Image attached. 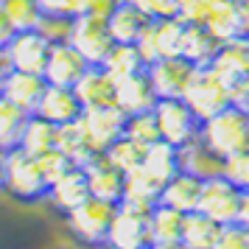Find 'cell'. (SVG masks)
Instances as JSON below:
<instances>
[{
	"instance_id": "9c48e42d",
	"label": "cell",
	"mask_w": 249,
	"mask_h": 249,
	"mask_svg": "<svg viewBox=\"0 0 249 249\" xmlns=\"http://www.w3.org/2000/svg\"><path fill=\"white\" fill-rule=\"evenodd\" d=\"M51 48H53V39L42 28H34V31H17L12 36V42L6 45V53H9V62L14 70L45 73Z\"/></svg>"
},
{
	"instance_id": "e575fe53",
	"label": "cell",
	"mask_w": 249,
	"mask_h": 249,
	"mask_svg": "<svg viewBox=\"0 0 249 249\" xmlns=\"http://www.w3.org/2000/svg\"><path fill=\"white\" fill-rule=\"evenodd\" d=\"M126 135L135 137L137 143H143V146H151V143L162 140L154 109H146V112H135V115H129V118H126Z\"/></svg>"
},
{
	"instance_id": "e0dca14e",
	"label": "cell",
	"mask_w": 249,
	"mask_h": 249,
	"mask_svg": "<svg viewBox=\"0 0 249 249\" xmlns=\"http://www.w3.org/2000/svg\"><path fill=\"white\" fill-rule=\"evenodd\" d=\"M157 98L160 95H157V90H154V84H151L148 70L135 73V76H129V79H124V81L115 84V104H118L126 115L154 109Z\"/></svg>"
},
{
	"instance_id": "8fae6325",
	"label": "cell",
	"mask_w": 249,
	"mask_h": 249,
	"mask_svg": "<svg viewBox=\"0 0 249 249\" xmlns=\"http://www.w3.org/2000/svg\"><path fill=\"white\" fill-rule=\"evenodd\" d=\"M185 25L179 17H168V20H151L148 28L140 36V53L146 56V62H157L162 56H179L182 48V34H185Z\"/></svg>"
},
{
	"instance_id": "7a4b0ae2",
	"label": "cell",
	"mask_w": 249,
	"mask_h": 249,
	"mask_svg": "<svg viewBox=\"0 0 249 249\" xmlns=\"http://www.w3.org/2000/svg\"><path fill=\"white\" fill-rule=\"evenodd\" d=\"M6 191L12 193L17 202L36 204L51 196V182L42 174L39 157L14 146L6 151Z\"/></svg>"
},
{
	"instance_id": "b9f144b4",
	"label": "cell",
	"mask_w": 249,
	"mask_h": 249,
	"mask_svg": "<svg viewBox=\"0 0 249 249\" xmlns=\"http://www.w3.org/2000/svg\"><path fill=\"white\" fill-rule=\"evenodd\" d=\"M14 34H17V31H14V25L9 23V17H6L3 6H0V48H6V45H9Z\"/></svg>"
},
{
	"instance_id": "603a6c76",
	"label": "cell",
	"mask_w": 249,
	"mask_h": 249,
	"mask_svg": "<svg viewBox=\"0 0 249 249\" xmlns=\"http://www.w3.org/2000/svg\"><path fill=\"white\" fill-rule=\"evenodd\" d=\"M48 199L56 204L62 213H70L73 207L84 204L87 199H90V179H87V171L81 168V165L70 168L59 182H53Z\"/></svg>"
},
{
	"instance_id": "d6a6232c",
	"label": "cell",
	"mask_w": 249,
	"mask_h": 249,
	"mask_svg": "<svg viewBox=\"0 0 249 249\" xmlns=\"http://www.w3.org/2000/svg\"><path fill=\"white\" fill-rule=\"evenodd\" d=\"M0 6L9 17V23L14 25V31H34L45 23V12L39 0H0Z\"/></svg>"
},
{
	"instance_id": "d6986e66",
	"label": "cell",
	"mask_w": 249,
	"mask_h": 249,
	"mask_svg": "<svg viewBox=\"0 0 249 249\" xmlns=\"http://www.w3.org/2000/svg\"><path fill=\"white\" fill-rule=\"evenodd\" d=\"M202 185H204V174L182 168L177 177H171V179L162 185L160 202L171 204V207H177V210H182V213H193V210H199Z\"/></svg>"
},
{
	"instance_id": "ac0fdd59",
	"label": "cell",
	"mask_w": 249,
	"mask_h": 249,
	"mask_svg": "<svg viewBox=\"0 0 249 249\" xmlns=\"http://www.w3.org/2000/svg\"><path fill=\"white\" fill-rule=\"evenodd\" d=\"M36 115H42L48 121H53L56 126L79 121L84 115V104L79 101V95L73 87H59V84H48L42 101L36 107Z\"/></svg>"
},
{
	"instance_id": "7402d4cb",
	"label": "cell",
	"mask_w": 249,
	"mask_h": 249,
	"mask_svg": "<svg viewBox=\"0 0 249 249\" xmlns=\"http://www.w3.org/2000/svg\"><path fill=\"white\" fill-rule=\"evenodd\" d=\"M151 17H148L140 6H135L132 0L129 3H118V9L109 17V31H112L115 42H126V45H137L143 31L148 28Z\"/></svg>"
},
{
	"instance_id": "83f0119b",
	"label": "cell",
	"mask_w": 249,
	"mask_h": 249,
	"mask_svg": "<svg viewBox=\"0 0 249 249\" xmlns=\"http://www.w3.org/2000/svg\"><path fill=\"white\" fill-rule=\"evenodd\" d=\"M104 70H107V73L115 79V84H118V81L129 79V76H135V73L148 70V62H146V56L140 53L137 45L115 42V48L109 51V56H107V62H104Z\"/></svg>"
},
{
	"instance_id": "2e32d148",
	"label": "cell",
	"mask_w": 249,
	"mask_h": 249,
	"mask_svg": "<svg viewBox=\"0 0 249 249\" xmlns=\"http://www.w3.org/2000/svg\"><path fill=\"white\" fill-rule=\"evenodd\" d=\"M210 68L215 70V76L224 81L230 90H235L238 84L249 76V39L221 42L215 56L210 59Z\"/></svg>"
},
{
	"instance_id": "c3c4849f",
	"label": "cell",
	"mask_w": 249,
	"mask_h": 249,
	"mask_svg": "<svg viewBox=\"0 0 249 249\" xmlns=\"http://www.w3.org/2000/svg\"><path fill=\"white\" fill-rule=\"evenodd\" d=\"M59 249H70V247H59Z\"/></svg>"
},
{
	"instance_id": "30bf717a",
	"label": "cell",
	"mask_w": 249,
	"mask_h": 249,
	"mask_svg": "<svg viewBox=\"0 0 249 249\" xmlns=\"http://www.w3.org/2000/svg\"><path fill=\"white\" fill-rule=\"evenodd\" d=\"M126 118H129V115H126L118 104L95 107V109H84L81 124H84V129H87V137H90L92 151L104 154L118 137H124L126 135Z\"/></svg>"
},
{
	"instance_id": "ab89813d",
	"label": "cell",
	"mask_w": 249,
	"mask_h": 249,
	"mask_svg": "<svg viewBox=\"0 0 249 249\" xmlns=\"http://www.w3.org/2000/svg\"><path fill=\"white\" fill-rule=\"evenodd\" d=\"M221 171H224L230 179H235L238 185H244V188H249V148L244 151V154H238V157H230L224 160V165H221Z\"/></svg>"
},
{
	"instance_id": "5b68a950",
	"label": "cell",
	"mask_w": 249,
	"mask_h": 249,
	"mask_svg": "<svg viewBox=\"0 0 249 249\" xmlns=\"http://www.w3.org/2000/svg\"><path fill=\"white\" fill-rule=\"evenodd\" d=\"M154 115L160 124V135L174 146H188L202 135L204 121L193 112V107L185 98H157Z\"/></svg>"
},
{
	"instance_id": "f546056e",
	"label": "cell",
	"mask_w": 249,
	"mask_h": 249,
	"mask_svg": "<svg viewBox=\"0 0 249 249\" xmlns=\"http://www.w3.org/2000/svg\"><path fill=\"white\" fill-rule=\"evenodd\" d=\"M160 196H162V185H160V182L154 179L143 165L126 174V193H124V199L140 204V207H146V210H154V207L160 204Z\"/></svg>"
},
{
	"instance_id": "cb8c5ba5",
	"label": "cell",
	"mask_w": 249,
	"mask_h": 249,
	"mask_svg": "<svg viewBox=\"0 0 249 249\" xmlns=\"http://www.w3.org/2000/svg\"><path fill=\"white\" fill-rule=\"evenodd\" d=\"M221 230H224L221 221L204 215L202 210H193V213H185V227H182L179 241L188 249H215Z\"/></svg>"
},
{
	"instance_id": "4316f807",
	"label": "cell",
	"mask_w": 249,
	"mask_h": 249,
	"mask_svg": "<svg viewBox=\"0 0 249 249\" xmlns=\"http://www.w3.org/2000/svg\"><path fill=\"white\" fill-rule=\"evenodd\" d=\"M56 135H59V126L34 112L28 118V124H25L17 146L23 148V151H28V154H34V157H42V154L56 148Z\"/></svg>"
},
{
	"instance_id": "277c9868",
	"label": "cell",
	"mask_w": 249,
	"mask_h": 249,
	"mask_svg": "<svg viewBox=\"0 0 249 249\" xmlns=\"http://www.w3.org/2000/svg\"><path fill=\"white\" fill-rule=\"evenodd\" d=\"M244 185L230 179L224 171H213L204 177L202 196H199V210L221 224H235L241 213V199H244Z\"/></svg>"
},
{
	"instance_id": "bcb514c9",
	"label": "cell",
	"mask_w": 249,
	"mask_h": 249,
	"mask_svg": "<svg viewBox=\"0 0 249 249\" xmlns=\"http://www.w3.org/2000/svg\"><path fill=\"white\" fill-rule=\"evenodd\" d=\"M0 191H6V148H0Z\"/></svg>"
},
{
	"instance_id": "3957f363",
	"label": "cell",
	"mask_w": 249,
	"mask_h": 249,
	"mask_svg": "<svg viewBox=\"0 0 249 249\" xmlns=\"http://www.w3.org/2000/svg\"><path fill=\"white\" fill-rule=\"evenodd\" d=\"M115 210H118V204L90 196L84 204H79L70 213H65V218H68L70 232L79 238L84 247L107 249L109 247V230H112Z\"/></svg>"
},
{
	"instance_id": "7c38bea8",
	"label": "cell",
	"mask_w": 249,
	"mask_h": 249,
	"mask_svg": "<svg viewBox=\"0 0 249 249\" xmlns=\"http://www.w3.org/2000/svg\"><path fill=\"white\" fill-rule=\"evenodd\" d=\"M90 70V62L81 56V51L68 39H56L51 48V56L45 65V81L59 84V87H76L79 79Z\"/></svg>"
},
{
	"instance_id": "4fadbf2b",
	"label": "cell",
	"mask_w": 249,
	"mask_h": 249,
	"mask_svg": "<svg viewBox=\"0 0 249 249\" xmlns=\"http://www.w3.org/2000/svg\"><path fill=\"white\" fill-rule=\"evenodd\" d=\"M196 65L185 56H162L148 65V76L160 98H179L185 95V87L191 81Z\"/></svg>"
},
{
	"instance_id": "6da1fadb",
	"label": "cell",
	"mask_w": 249,
	"mask_h": 249,
	"mask_svg": "<svg viewBox=\"0 0 249 249\" xmlns=\"http://www.w3.org/2000/svg\"><path fill=\"white\" fill-rule=\"evenodd\" d=\"M199 140L215 160H230L238 157L249 148V109L230 104L213 118H207L202 126Z\"/></svg>"
},
{
	"instance_id": "ffe728a7",
	"label": "cell",
	"mask_w": 249,
	"mask_h": 249,
	"mask_svg": "<svg viewBox=\"0 0 249 249\" xmlns=\"http://www.w3.org/2000/svg\"><path fill=\"white\" fill-rule=\"evenodd\" d=\"M45 90H48L45 76L42 73H25V70H12L6 84H3V95L12 98L17 107H23L25 112H36Z\"/></svg>"
},
{
	"instance_id": "1f68e13d",
	"label": "cell",
	"mask_w": 249,
	"mask_h": 249,
	"mask_svg": "<svg viewBox=\"0 0 249 249\" xmlns=\"http://www.w3.org/2000/svg\"><path fill=\"white\" fill-rule=\"evenodd\" d=\"M182 227H185V213L171 207V204L160 202L151 210V241L154 244H171L182 238Z\"/></svg>"
},
{
	"instance_id": "7bdbcfd3",
	"label": "cell",
	"mask_w": 249,
	"mask_h": 249,
	"mask_svg": "<svg viewBox=\"0 0 249 249\" xmlns=\"http://www.w3.org/2000/svg\"><path fill=\"white\" fill-rule=\"evenodd\" d=\"M232 104H238V107H247V109H249V76L238 84L235 90H232Z\"/></svg>"
},
{
	"instance_id": "9a60e30c",
	"label": "cell",
	"mask_w": 249,
	"mask_h": 249,
	"mask_svg": "<svg viewBox=\"0 0 249 249\" xmlns=\"http://www.w3.org/2000/svg\"><path fill=\"white\" fill-rule=\"evenodd\" d=\"M87 171V179H90V196L104 199V202L121 204L126 193V174L121 168H115L107 154H95V157L81 165Z\"/></svg>"
},
{
	"instance_id": "4dcf8cb0",
	"label": "cell",
	"mask_w": 249,
	"mask_h": 249,
	"mask_svg": "<svg viewBox=\"0 0 249 249\" xmlns=\"http://www.w3.org/2000/svg\"><path fill=\"white\" fill-rule=\"evenodd\" d=\"M34 112H25L23 107H17L12 98H6L0 92V148H14L20 143V135H23L28 118Z\"/></svg>"
},
{
	"instance_id": "f907efd6",
	"label": "cell",
	"mask_w": 249,
	"mask_h": 249,
	"mask_svg": "<svg viewBox=\"0 0 249 249\" xmlns=\"http://www.w3.org/2000/svg\"><path fill=\"white\" fill-rule=\"evenodd\" d=\"M107 249H115V247H107Z\"/></svg>"
},
{
	"instance_id": "f6af8a7d",
	"label": "cell",
	"mask_w": 249,
	"mask_h": 249,
	"mask_svg": "<svg viewBox=\"0 0 249 249\" xmlns=\"http://www.w3.org/2000/svg\"><path fill=\"white\" fill-rule=\"evenodd\" d=\"M238 221L244 227H249V188L244 191V199H241V213H238Z\"/></svg>"
},
{
	"instance_id": "60d3db41",
	"label": "cell",
	"mask_w": 249,
	"mask_h": 249,
	"mask_svg": "<svg viewBox=\"0 0 249 249\" xmlns=\"http://www.w3.org/2000/svg\"><path fill=\"white\" fill-rule=\"evenodd\" d=\"M118 3H121V0H90V3H87V12H84V14H92V17L109 20V17H112V12L118 9Z\"/></svg>"
},
{
	"instance_id": "5bb4252c",
	"label": "cell",
	"mask_w": 249,
	"mask_h": 249,
	"mask_svg": "<svg viewBox=\"0 0 249 249\" xmlns=\"http://www.w3.org/2000/svg\"><path fill=\"white\" fill-rule=\"evenodd\" d=\"M204 25L215 34L218 42L249 39V14L241 9L238 0H213Z\"/></svg>"
},
{
	"instance_id": "ee69618b",
	"label": "cell",
	"mask_w": 249,
	"mask_h": 249,
	"mask_svg": "<svg viewBox=\"0 0 249 249\" xmlns=\"http://www.w3.org/2000/svg\"><path fill=\"white\" fill-rule=\"evenodd\" d=\"M12 62H9V53H6V48H0V92H3V84L9 79V73H12Z\"/></svg>"
},
{
	"instance_id": "74e56055",
	"label": "cell",
	"mask_w": 249,
	"mask_h": 249,
	"mask_svg": "<svg viewBox=\"0 0 249 249\" xmlns=\"http://www.w3.org/2000/svg\"><path fill=\"white\" fill-rule=\"evenodd\" d=\"M215 249H249V227H244L241 221H235V224H224Z\"/></svg>"
},
{
	"instance_id": "52a82bcc",
	"label": "cell",
	"mask_w": 249,
	"mask_h": 249,
	"mask_svg": "<svg viewBox=\"0 0 249 249\" xmlns=\"http://www.w3.org/2000/svg\"><path fill=\"white\" fill-rule=\"evenodd\" d=\"M151 244H154L151 241V210L124 199L118 204V210H115L112 230H109V247L148 249Z\"/></svg>"
},
{
	"instance_id": "d4e9b609",
	"label": "cell",
	"mask_w": 249,
	"mask_h": 249,
	"mask_svg": "<svg viewBox=\"0 0 249 249\" xmlns=\"http://www.w3.org/2000/svg\"><path fill=\"white\" fill-rule=\"evenodd\" d=\"M218 45H221V42L215 39V34L207 28V25L188 23L185 25V34H182L179 56H185L188 62H193L196 68H202V65H210V59L215 56Z\"/></svg>"
},
{
	"instance_id": "ba28073f",
	"label": "cell",
	"mask_w": 249,
	"mask_h": 249,
	"mask_svg": "<svg viewBox=\"0 0 249 249\" xmlns=\"http://www.w3.org/2000/svg\"><path fill=\"white\" fill-rule=\"evenodd\" d=\"M68 42L81 51V56L87 59L90 65H104L109 51L115 48L112 31H109V20L92 17V14H81L70 23V34Z\"/></svg>"
},
{
	"instance_id": "f1b7e54d",
	"label": "cell",
	"mask_w": 249,
	"mask_h": 249,
	"mask_svg": "<svg viewBox=\"0 0 249 249\" xmlns=\"http://www.w3.org/2000/svg\"><path fill=\"white\" fill-rule=\"evenodd\" d=\"M56 148H62L76 165H87L98 151H92L90 146V137H87V129L79 121H70V124L59 126V135H56Z\"/></svg>"
},
{
	"instance_id": "8992f818",
	"label": "cell",
	"mask_w": 249,
	"mask_h": 249,
	"mask_svg": "<svg viewBox=\"0 0 249 249\" xmlns=\"http://www.w3.org/2000/svg\"><path fill=\"white\" fill-rule=\"evenodd\" d=\"M182 98L191 104L193 112L199 115L202 121H207V118H213L215 112H221L224 107L232 104V90L215 76V70L210 65H202V68L193 70Z\"/></svg>"
},
{
	"instance_id": "484cf974",
	"label": "cell",
	"mask_w": 249,
	"mask_h": 249,
	"mask_svg": "<svg viewBox=\"0 0 249 249\" xmlns=\"http://www.w3.org/2000/svg\"><path fill=\"white\" fill-rule=\"evenodd\" d=\"M143 168L160 182L165 185L171 177H177L182 171V157H179V146H174L168 140H157L146 148V160H143Z\"/></svg>"
},
{
	"instance_id": "836d02e7",
	"label": "cell",
	"mask_w": 249,
	"mask_h": 249,
	"mask_svg": "<svg viewBox=\"0 0 249 249\" xmlns=\"http://www.w3.org/2000/svg\"><path fill=\"white\" fill-rule=\"evenodd\" d=\"M146 148L148 146L137 143L135 137L124 135V137H118L112 146L104 151V154L109 157V162H112L115 168H121L124 174H129V171H135V168L143 165V160H146Z\"/></svg>"
},
{
	"instance_id": "7dc6e473",
	"label": "cell",
	"mask_w": 249,
	"mask_h": 249,
	"mask_svg": "<svg viewBox=\"0 0 249 249\" xmlns=\"http://www.w3.org/2000/svg\"><path fill=\"white\" fill-rule=\"evenodd\" d=\"M148 249H188L182 241H171V244H151Z\"/></svg>"
},
{
	"instance_id": "8d00e7d4",
	"label": "cell",
	"mask_w": 249,
	"mask_h": 249,
	"mask_svg": "<svg viewBox=\"0 0 249 249\" xmlns=\"http://www.w3.org/2000/svg\"><path fill=\"white\" fill-rule=\"evenodd\" d=\"M39 165H42V174H45V179L51 182V188H53V182H59L70 168H76V162L62 151V148H53V151H48L39 157Z\"/></svg>"
},
{
	"instance_id": "681fc988",
	"label": "cell",
	"mask_w": 249,
	"mask_h": 249,
	"mask_svg": "<svg viewBox=\"0 0 249 249\" xmlns=\"http://www.w3.org/2000/svg\"><path fill=\"white\" fill-rule=\"evenodd\" d=\"M121 3H129V0H121Z\"/></svg>"
},
{
	"instance_id": "d590c367",
	"label": "cell",
	"mask_w": 249,
	"mask_h": 249,
	"mask_svg": "<svg viewBox=\"0 0 249 249\" xmlns=\"http://www.w3.org/2000/svg\"><path fill=\"white\" fill-rule=\"evenodd\" d=\"M87 3L90 0H39L45 17H53V20H68L73 23L76 17L87 12Z\"/></svg>"
},
{
	"instance_id": "44dd1931",
	"label": "cell",
	"mask_w": 249,
	"mask_h": 249,
	"mask_svg": "<svg viewBox=\"0 0 249 249\" xmlns=\"http://www.w3.org/2000/svg\"><path fill=\"white\" fill-rule=\"evenodd\" d=\"M84 109H95V107H109L115 104V79L104 70V65H90V70L79 79L73 87Z\"/></svg>"
},
{
	"instance_id": "f35d334b",
	"label": "cell",
	"mask_w": 249,
	"mask_h": 249,
	"mask_svg": "<svg viewBox=\"0 0 249 249\" xmlns=\"http://www.w3.org/2000/svg\"><path fill=\"white\" fill-rule=\"evenodd\" d=\"M135 6H140L151 20H168L179 14V0H132Z\"/></svg>"
}]
</instances>
